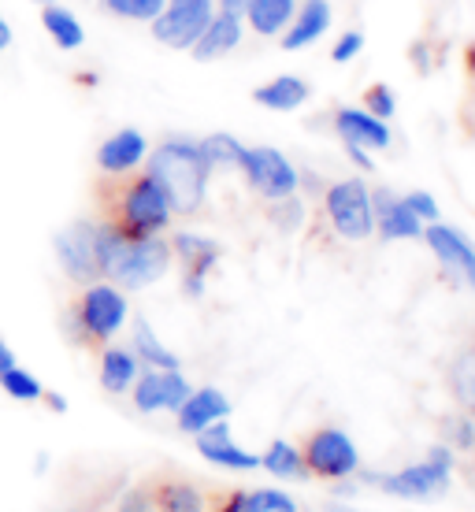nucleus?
<instances>
[{"mask_svg":"<svg viewBox=\"0 0 475 512\" xmlns=\"http://www.w3.org/2000/svg\"><path fill=\"white\" fill-rule=\"evenodd\" d=\"M145 156H149L145 138L138 130L127 127V130H116V134L97 149V167H101L104 175H130V171L142 167Z\"/></svg>","mask_w":475,"mask_h":512,"instance_id":"f3484780","label":"nucleus"},{"mask_svg":"<svg viewBox=\"0 0 475 512\" xmlns=\"http://www.w3.org/2000/svg\"><path fill=\"white\" fill-rule=\"evenodd\" d=\"M41 26H45V34L67 52L78 49V45L86 41V30H82V23L75 19V12H67V8L52 4V0L41 8Z\"/></svg>","mask_w":475,"mask_h":512,"instance_id":"b1692460","label":"nucleus"},{"mask_svg":"<svg viewBox=\"0 0 475 512\" xmlns=\"http://www.w3.org/2000/svg\"><path fill=\"white\" fill-rule=\"evenodd\" d=\"M97 264L101 279L116 282L119 290H145L164 279L171 268V242L160 234L153 238H130L97 219Z\"/></svg>","mask_w":475,"mask_h":512,"instance_id":"f03ea898","label":"nucleus"},{"mask_svg":"<svg viewBox=\"0 0 475 512\" xmlns=\"http://www.w3.org/2000/svg\"><path fill=\"white\" fill-rule=\"evenodd\" d=\"M446 442H450L453 449H475L472 416H450V420H446Z\"/></svg>","mask_w":475,"mask_h":512,"instance_id":"f704fd0d","label":"nucleus"},{"mask_svg":"<svg viewBox=\"0 0 475 512\" xmlns=\"http://www.w3.org/2000/svg\"><path fill=\"white\" fill-rule=\"evenodd\" d=\"M294 12H297V0H249V8L242 15L249 19V26L257 34L271 38V34H283L286 26H290V19H294Z\"/></svg>","mask_w":475,"mask_h":512,"instance_id":"5701e85b","label":"nucleus"},{"mask_svg":"<svg viewBox=\"0 0 475 512\" xmlns=\"http://www.w3.org/2000/svg\"><path fill=\"white\" fill-rule=\"evenodd\" d=\"M34 4H49V0H34Z\"/></svg>","mask_w":475,"mask_h":512,"instance_id":"de8ad7c7","label":"nucleus"},{"mask_svg":"<svg viewBox=\"0 0 475 512\" xmlns=\"http://www.w3.org/2000/svg\"><path fill=\"white\" fill-rule=\"evenodd\" d=\"M71 512H82V509H71Z\"/></svg>","mask_w":475,"mask_h":512,"instance_id":"09e8293b","label":"nucleus"},{"mask_svg":"<svg viewBox=\"0 0 475 512\" xmlns=\"http://www.w3.org/2000/svg\"><path fill=\"white\" fill-rule=\"evenodd\" d=\"M360 49H364V34H360V30H349V34H342V38L334 41V49H331L334 64H349L353 56H360Z\"/></svg>","mask_w":475,"mask_h":512,"instance_id":"e433bc0d","label":"nucleus"},{"mask_svg":"<svg viewBox=\"0 0 475 512\" xmlns=\"http://www.w3.org/2000/svg\"><path fill=\"white\" fill-rule=\"evenodd\" d=\"M134 357L149 364V368H160V372H171L179 368V357L156 338V331L145 320H134Z\"/></svg>","mask_w":475,"mask_h":512,"instance_id":"393cba45","label":"nucleus"},{"mask_svg":"<svg viewBox=\"0 0 475 512\" xmlns=\"http://www.w3.org/2000/svg\"><path fill=\"white\" fill-rule=\"evenodd\" d=\"M253 101L271 108V112H294V108H301V104L309 101V82L297 75H279L271 78L268 86H260L253 93Z\"/></svg>","mask_w":475,"mask_h":512,"instance_id":"4be33fe9","label":"nucleus"},{"mask_svg":"<svg viewBox=\"0 0 475 512\" xmlns=\"http://www.w3.org/2000/svg\"><path fill=\"white\" fill-rule=\"evenodd\" d=\"M127 312L130 305L119 286L101 279L90 282L67 305V338L82 349H104V342H112L127 323Z\"/></svg>","mask_w":475,"mask_h":512,"instance_id":"20e7f679","label":"nucleus"},{"mask_svg":"<svg viewBox=\"0 0 475 512\" xmlns=\"http://www.w3.org/2000/svg\"><path fill=\"white\" fill-rule=\"evenodd\" d=\"M130 390H134V409L138 412H175L190 397L193 386L186 383V375L179 368H171V372L149 368V372H138Z\"/></svg>","mask_w":475,"mask_h":512,"instance_id":"f8f14e48","label":"nucleus"},{"mask_svg":"<svg viewBox=\"0 0 475 512\" xmlns=\"http://www.w3.org/2000/svg\"><path fill=\"white\" fill-rule=\"evenodd\" d=\"M160 512H205V498L190 487V483H164L153 494Z\"/></svg>","mask_w":475,"mask_h":512,"instance_id":"c85d7f7f","label":"nucleus"},{"mask_svg":"<svg viewBox=\"0 0 475 512\" xmlns=\"http://www.w3.org/2000/svg\"><path fill=\"white\" fill-rule=\"evenodd\" d=\"M327 216L331 227L346 242H364L375 234V212H372V190L364 179H342L327 190Z\"/></svg>","mask_w":475,"mask_h":512,"instance_id":"423d86ee","label":"nucleus"},{"mask_svg":"<svg viewBox=\"0 0 475 512\" xmlns=\"http://www.w3.org/2000/svg\"><path fill=\"white\" fill-rule=\"evenodd\" d=\"M41 397L49 401V409H52V412H64V409H67V405H64V397H60V394H49V390H45V394H41Z\"/></svg>","mask_w":475,"mask_h":512,"instance_id":"37998d69","label":"nucleus"},{"mask_svg":"<svg viewBox=\"0 0 475 512\" xmlns=\"http://www.w3.org/2000/svg\"><path fill=\"white\" fill-rule=\"evenodd\" d=\"M260 468H268L275 479H305L309 468H305V457H301V449L290 446V442H271L268 453L260 457Z\"/></svg>","mask_w":475,"mask_h":512,"instance_id":"bb28decb","label":"nucleus"},{"mask_svg":"<svg viewBox=\"0 0 475 512\" xmlns=\"http://www.w3.org/2000/svg\"><path fill=\"white\" fill-rule=\"evenodd\" d=\"M219 512H242V494H234V498L227 501V505H223Z\"/></svg>","mask_w":475,"mask_h":512,"instance_id":"c03bdc74","label":"nucleus"},{"mask_svg":"<svg viewBox=\"0 0 475 512\" xmlns=\"http://www.w3.org/2000/svg\"><path fill=\"white\" fill-rule=\"evenodd\" d=\"M424 242L431 245L435 260L450 271L453 279L475 290V245L468 242V234L450 227V223H427Z\"/></svg>","mask_w":475,"mask_h":512,"instance_id":"9b49d317","label":"nucleus"},{"mask_svg":"<svg viewBox=\"0 0 475 512\" xmlns=\"http://www.w3.org/2000/svg\"><path fill=\"white\" fill-rule=\"evenodd\" d=\"M201 149V160H205L208 171H231V167H242L245 145L231 134H208L205 141H197Z\"/></svg>","mask_w":475,"mask_h":512,"instance_id":"a878e982","label":"nucleus"},{"mask_svg":"<svg viewBox=\"0 0 475 512\" xmlns=\"http://www.w3.org/2000/svg\"><path fill=\"white\" fill-rule=\"evenodd\" d=\"M216 15V0H167L164 12L156 15L153 38L167 49H193V41L205 34L208 19Z\"/></svg>","mask_w":475,"mask_h":512,"instance_id":"0eeeda50","label":"nucleus"},{"mask_svg":"<svg viewBox=\"0 0 475 512\" xmlns=\"http://www.w3.org/2000/svg\"><path fill=\"white\" fill-rule=\"evenodd\" d=\"M0 390L8 397H15V401H41V394H45V386L30 372H23L19 364H12L8 372H0Z\"/></svg>","mask_w":475,"mask_h":512,"instance_id":"c756f323","label":"nucleus"},{"mask_svg":"<svg viewBox=\"0 0 475 512\" xmlns=\"http://www.w3.org/2000/svg\"><path fill=\"white\" fill-rule=\"evenodd\" d=\"M242 171H245V179H249V186H253L260 197H268V201L290 197V193H297V186H301L297 167L290 164L279 149H268V145H260V149H245Z\"/></svg>","mask_w":475,"mask_h":512,"instance_id":"1a4fd4ad","label":"nucleus"},{"mask_svg":"<svg viewBox=\"0 0 475 512\" xmlns=\"http://www.w3.org/2000/svg\"><path fill=\"white\" fill-rule=\"evenodd\" d=\"M175 416H179V431L197 435V431H205L208 423L227 420L231 416V401L216 386H201V390H190V397L175 409Z\"/></svg>","mask_w":475,"mask_h":512,"instance_id":"dca6fc26","label":"nucleus"},{"mask_svg":"<svg viewBox=\"0 0 475 512\" xmlns=\"http://www.w3.org/2000/svg\"><path fill=\"white\" fill-rule=\"evenodd\" d=\"M12 364H15V353H12V349H8V342L0 338V372H8Z\"/></svg>","mask_w":475,"mask_h":512,"instance_id":"a19ab883","label":"nucleus"},{"mask_svg":"<svg viewBox=\"0 0 475 512\" xmlns=\"http://www.w3.org/2000/svg\"><path fill=\"white\" fill-rule=\"evenodd\" d=\"M153 509H156V501L149 487H134L119 498V512H153Z\"/></svg>","mask_w":475,"mask_h":512,"instance_id":"4c0bfd02","label":"nucleus"},{"mask_svg":"<svg viewBox=\"0 0 475 512\" xmlns=\"http://www.w3.org/2000/svg\"><path fill=\"white\" fill-rule=\"evenodd\" d=\"M271 219L279 223V231H297L301 223H305V205L297 201V193H290V197H279V201H271Z\"/></svg>","mask_w":475,"mask_h":512,"instance_id":"473e14b6","label":"nucleus"},{"mask_svg":"<svg viewBox=\"0 0 475 512\" xmlns=\"http://www.w3.org/2000/svg\"><path fill=\"white\" fill-rule=\"evenodd\" d=\"M327 26H331V8H327V0H305L301 8L294 12L290 26H286L283 34V49H309L312 41H320L327 34Z\"/></svg>","mask_w":475,"mask_h":512,"instance_id":"aec40b11","label":"nucleus"},{"mask_svg":"<svg viewBox=\"0 0 475 512\" xmlns=\"http://www.w3.org/2000/svg\"><path fill=\"white\" fill-rule=\"evenodd\" d=\"M171 253H179L182 268H186V275H182V290H186V297L205 294V279H208V271L216 268L219 245L212 242V238H201V234L179 231L175 238H171Z\"/></svg>","mask_w":475,"mask_h":512,"instance_id":"ddd939ff","label":"nucleus"},{"mask_svg":"<svg viewBox=\"0 0 475 512\" xmlns=\"http://www.w3.org/2000/svg\"><path fill=\"white\" fill-rule=\"evenodd\" d=\"M468 60H472V71H475V49H468Z\"/></svg>","mask_w":475,"mask_h":512,"instance_id":"49530a36","label":"nucleus"},{"mask_svg":"<svg viewBox=\"0 0 475 512\" xmlns=\"http://www.w3.org/2000/svg\"><path fill=\"white\" fill-rule=\"evenodd\" d=\"M197 453H201L205 461L219 464V468H234V472H253V468H260L257 453L234 446L227 420H216V423H208L205 431H197Z\"/></svg>","mask_w":475,"mask_h":512,"instance_id":"4468645a","label":"nucleus"},{"mask_svg":"<svg viewBox=\"0 0 475 512\" xmlns=\"http://www.w3.org/2000/svg\"><path fill=\"white\" fill-rule=\"evenodd\" d=\"M334 130L346 145H360V149H390V127L383 119H375L364 108H338L334 116Z\"/></svg>","mask_w":475,"mask_h":512,"instance_id":"a211bd4d","label":"nucleus"},{"mask_svg":"<svg viewBox=\"0 0 475 512\" xmlns=\"http://www.w3.org/2000/svg\"><path fill=\"white\" fill-rule=\"evenodd\" d=\"M216 8H219V12H234V15H242L245 8H249V0H216Z\"/></svg>","mask_w":475,"mask_h":512,"instance_id":"ea45409f","label":"nucleus"},{"mask_svg":"<svg viewBox=\"0 0 475 512\" xmlns=\"http://www.w3.org/2000/svg\"><path fill=\"white\" fill-rule=\"evenodd\" d=\"M97 208H101V223L130 234V238H153L164 234L171 223V205H167L160 182L142 171V175H108L97 182Z\"/></svg>","mask_w":475,"mask_h":512,"instance_id":"f257e3e1","label":"nucleus"},{"mask_svg":"<svg viewBox=\"0 0 475 512\" xmlns=\"http://www.w3.org/2000/svg\"><path fill=\"white\" fill-rule=\"evenodd\" d=\"M138 372H142V360L134 357V349H101V386L108 394H127L134 379H138Z\"/></svg>","mask_w":475,"mask_h":512,"instance_id":"412c9836","label":"nucleus"},{"mask_svg":"<svg viewBox=\"0 0 475 512\" xmlns=\"http://www.w3.org/2000/svg\"><path fill=\"white\" fill-rule=\"evenodd\" d=\"M301 457H305V468H309L312 475H323V479H346V475H353L360 468L353 438H349L346 431H338V427L316 431Z\"/></svg>","mask_w":475,"mask_h":512,"instance_id":"9d476101","label":"nucleus"},{"mask_svg":"<svg viewBox=\"0 0 475 512\" xmlns=\"http://www.w3.org/2000/svg\"><path fill=\"white\" fill-rule=\"evenodd\" d=\"M242 512H297V505L283 490H253L242 494Z\"/></svg>","mask_w":475,"mask_h":512,"instance_id":"2f4dec72","label":"nucleus"},{"mask_svg":"<svg viewBox=\"0 0 475 512\" xmlns=\"http://www.w3.org/2000/svg\"><path fill=\"white\" fill-rule=\"evenodd\" d=\"M327 512H353V509H346V505H327Z\"/></svg>","mask_w":475,"mask_h":512,"instance_id":"a18cd8bd","label":"nucleus"},{"mask_svg":"<svg viewBox=\"0 0 475 512\" xmlns=\"http://www.w3.org/2000/svg\"><path fill=\"white\" fill-rule=\"evenodd\" d=\"M364 112H372L375 119H383V123H390L394 119V112H398V101H394V90L390 86H372V90L364 93Z\"/></svg>","mask_w":475,"mask_h":512,"instance_id":"72a5a7b5","label":"nucleus"},{"mask_svg":"<svg viewBox=\"0 0 475 512\" xmlns=\"http://www.w3.org/2000/svg\"><path fill=\"white\" fill-rule=\"evenodd\" d=\"M8 45H12V26L4 23V15H0V52H8Z\"/></svg>","mask_w":475,"mask_h":512,"instance_id":"79ce46f5","label":"nucleus"},{"mask_svg":"<svg viewBox=\"0 0 475 512\" xmlns=\"http://www.w3.org/2000/svg\"><path fill=\"white\" fill-rule=\"evenodd\" d=\"M450 468H453L450 446H431L427 449V461L412 464V468H401V472H394V475H379L375 483H379L386 494H394V498L427 501L450 490Z\"/></svg>","mask_w":475,"mask_h":512,"instance_id":"39448f33","label":"nucleus"},{"mask_svg":"<svg viewBox=\"0 0 475 512\" xmlns=\"http://www.w3.org/2000/svg\"><path fill=\"white\" fill-rule=\"evenodd\" d=\"M149 175L160 182L167 205L175 216H193L197 208L205 205L208 193V171L201 160L197 141L190 138H167L149 153Z\"/></svg>","mask_w":475,"mask_h":512,"instance_id":"7ed1b4c3","label":"nucleus"},{"mask_svg":"<svg viewBox=\"0 0 475 512\" xmlns=\"http://www.w3.org/2000/svg\"><path fill=\"white\" fill-rule=\"evenodd\" d=\"M372 212H375V231L386 242H405V238H420L424 223L412 216L409 205L401 201L394 190H372Z\"/></svg>","mask_w":475,"mask_h":512,"instance_id":"2eb2a0df","label":"nucleus"},{"mask_svg":"<svg viewBox=\"0 0 475 512\" xmlns=\"http://www.w3.org/2000/svg\"><path fill=\"white\" fill-rule=\"evenodd\" d=\"M346 153H349V160L360 167V171H372V156H368V149H360V145H346Z\"/></svg>","mask_w":475,"mask_h":512,"instance_id":"58836bf2","label":"nucleus"},{"mask_svg":"<svg viewBox=\"0 0 475 512\" xmlns=\"http://www.w3.org/2000/svg\"><path fill=\"white\" fill-rule=\"evenodd\" d=\"M450 386H453V397L464 405V412L475 416V349H464L461 357L453 360Z\"/></svg>","mask_w":475,"mask_h":512,"instance_id":"cd10ccee","label":"nucleus"},{"mask_svg":"<svg viewBox=\"0 0 475 512\" xmlns=\"http://www.w3.org/2000/svg\"><path fill=\"white\" fill-rule=\"evenodd\" d=\"M401 201L409 205V212H412L416 219H420V223H438V201H435V197H431L427 190L405 193Z\"/></svg>","mask_w":475,"mask_h":512,"instance_id":"c9c22d12","label":"nucleus"},{"mask_svg":"<svg viewBox=\"0 0 475 512\" xmlns=\"http://www.w3.org/2000/svg\"><path fill=\"white\" fill-rule=\"evenodd\" d=\"M108 12L119 15V19H130V23H153L156 15L164 12L167 0H104Z\"/></svg>","mask_w":475,"mask_h":512,"instance_id":"7c9ffc66","label":"nucleus"},{"mask_svg":"<svg viewBox=\"0 0 475 512\" xmlns=\"http://www.w3.org/2000/svg\"><path fill=\"white\" fill-rule=\"evenodd\" d=\"M56 260L71 282L90 286L101 279V264H97V219H75L64 231L56 234Z\"/></svg>","mask_w":475,"mask_h":512,"instance_id":"6e6552de","label":"nucleus"},{"mask_svg":"<svg viewBox=\"0 0 475 512\" xmlns=\"http://www.w3.org/2000/svg\"><path fill=\"white\" fill-rule=\"evenodd\" d=\"M245 38V23H242V15H234V12H219L208 19L205 26V34L193 41V56L197 60H216V56H227L231 49H238Z\"/></svg>","mask_w":475,"mask_h":512,"instance_id":"6ab92c4d","label":"nucleus"}]
</instances>
